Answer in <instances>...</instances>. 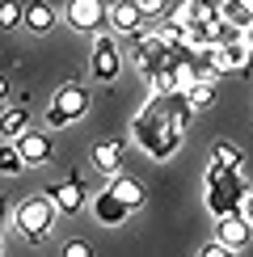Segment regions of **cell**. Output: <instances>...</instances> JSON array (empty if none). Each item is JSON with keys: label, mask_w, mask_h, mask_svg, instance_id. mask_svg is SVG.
I'll use <instances>...</instances> for the list:
<instances>
[{"label": "cell", "mask_w": 253, "mask_h": 257, "mask_svg": "<svg viewBox=\"0 0 253 257\" xmlns=\"http://www.w3.org/2000/svg\"><path fill=\"white\" fill-rule=\"evenodd\" d=\"M5 101H9V80L0 76V110H5Z\"/></svg>", "instance_id": "31"}, {"label": "cell", "mask_w": 253, "mask_h": 257, "mask_svg": "<svg viewBox=\"0 0 253 257\" xmlns=\"http://www.w3.org/2000/svg\"><path fill=\"white\" fill-rule=\"evenodd\" d=\"M190 118H194V105L186 101V93H152L144 101V110L135 114L131 135L152 160H169L182 148Z\"/></svg>", "instance_id": "1"}, {"label": "cell", "mask_w": 253, "mask_h": 257, "mask_svg": "<svg viewBox=\"0 0 253 257\" xmlns=\"http://www.w3.org/2000/svg\"><path fill=\"white\" fill-rule=\"evenodd\" d=\"M105 21H110L118 34H135L140 21H144V13L135 9V0H114V5H105Z\"/></svg>", "instance_id": "15"}, {"label": "cell", "mask_w": 253, "mask_h": 257, "mask_svg": "<svg viewBox=\"0 0 253 257\" xmlns=\"http://www.w3.org/2000/svg\"><path fill=\"white\" fill-rule=\"evenodd\" d=\"M215 63H219V72H240V76H249L253 72V51L245 47V38H224V42H215Z\"/></svg>", "instance_id": "6"}, {"label": "cell", "mask_w": 253, "mask_h": 257, "mask_svg": "<svg viewBox=\"0 0 253 257\" xmlns=\"http://www.w3.org/2000/svg\"><path fill=\"white\" fill-rule=\"evenodd\" d=\"M26 126H30V114L21 110V105H9V110H0V135H5V139H17Z\"/></svg>", "instance_id": "19"}, {"label": "cell", "mask_w": 253, "mask_h": 257, "mask_svg": "<svg viewBox=\"0 0 253 257\" xmlns=\"http://www.w3.org/2000/svg\"><path fill=\"white\" fill-rule=\"evenodd\" d=\"M122 156H126V139L122 135H105L97 148H93V169H97V173H118L122 169Z\"/></svg>", "instance_id": "11"}, {"label": "cell", "mask_w": 253, "mask_h": 257, "mask_svg": "<svg viewBox=\"0 0 253 257\" xmlns=\"http://www.w3.org/2000/svg\"><path fill=\"white\" fill-rule=\"evenodd\" d=\"M55 21H59V13H55L51 0H30V5L21 9V26H26L30 34H51Z\"/></svg>", "instance_id": "12"}, {"label": "cell", "mask_w": 253, "mask_h": 257, "mask_svg": "<svg viewBox=\"0 0 253 257\" xmlns=\"http://www.w3.org/2000/svg\"><path fill=\"white\" fill-rule=\"evenodd\" d=\"M215 236L224 240L232 253L245 249V244H249V219L240 215V211H232V215H219V219H215Z\"/></svg>", "instance_id": "14"}, {"label": "cell", "mask_w": 253, "mask_h": 257, "mask_svg": "<svg viewBox=\"0 0 253 257\" xmlns=\"http://www.w3.org/2000/svg\"><path fill=\"white\" fill-rule=\"evenodd\" d=\"M89 72L97 76L101 84H110V80H118V72H122V55H118V42H114L110 34H93V51H89Z\"/></svg>", "instance_id": "4"}, {"label": "cell", "mask_w": 253, "mask_h": 257, "mask_svg": "<svg viewBox=\"0 0 253 257\" xmlns=\"http://www.w3.org/2000/svg\"><path fill=\"white\" fill-rule=\"evenodd\" d=\"M13 144H17V152H21V160H26V165H47V160L55 156V144H51L47 131H30V126H26Z\"/></svg>", "instance_id": "8"}, {"label": "cell", "mask_w": 253, "mask_h": 257, "mask_svg": "<svg viewBox=\"0 0 253 257\" xmlns=\"http://www.w3.org/2000/svg\"><path fill=\"white\" fill-rule=\"evenodd\" d=\"M0 228H5V219H0Z\"/></svg>", "instance_id": "34"}, {"label": "cell", "mask_w": 253, "mask_h": 257, "mask_svg": "<svg viewBox=\"0 0 253 257\" xmlns=\"http://www.w3.org/2000/svg\"><path fill=\"white\" fill-rule=\"evenodd\" d=\"M26 169V160H21V152H17V144H0V173H21Z\"/></svg>", "instance_id": "21"}, {"label": "cell", "mask_w": 253, "mask_h": 257, "mask_svg": "<svg viewBox=\"0 0 253 257\" xmlns=\"http://www.w3.org/2000/svg\"><path fill=\"white\" fill-rule=\"evenodd\" d=\"M110 190H114V194H118L131 211H140V207H144V186H140L135 177H126V173H110Z\"/></svg>", "instance_id": "17"}, {"label": "cell", "mask_w": 253, "mask_h": 257, "mask_svg": "<svg viewBox=\"0 0 253 257\" xmlns=\"http://www.w3.org/2000/svg\"><path fill=\"white\" fill-rule=\"evenodd\" d=\"M93 249H89V244H84V240H72V244H63V257H89Z\"/></svg>", "instance_id": "27"}, {"label": "cell", "mask_w": 253, "mask_h": 257, "mask_svg": "<svg viewBox=\"0 0 253 257\" xmlns=\"http://www.w3.org/2000/svg\"><path fill=\"white\" fill-rule=\"evenodd\" d=\"M135 9H140L144 17H165L169 5H165V0H135Z\"/></svg>", "instance_id": "26"}, {"label": "cell", "mask_w": 253, "mask_h": 257, "mask_svg": "<svg viewBox=\"0 0 253 257\" xmlns=\"http://www.w3.org/2000/svg\"><path fill=\"white\" fill-rule=\"evenodd\" d=\"M203 194H207V211L219 219V215H232V211H240V202H245L249 186H245V177H240V169L211 160L207 173H203Z\"/></svg>", "instance_id": "2"}, {"label": "cell", "mask_w": 253, "mask_h": 257, "mask_svg": "<svg viewBox=\"0 0 253 257\" xmlns=\"http://www.w3.org/2000/svg\"><path fill=\"white\" fill-rule=\"evenodd\" d=\"M245 5H249V9H253V0H245Z\"/></svg>", "instance_id": "33"}, {"label": "cell", "mask_w": 253, "mask_h": 257, "mask_svg": "<svg viewBox=\"0 0 253 257\" xmlns=\"http://www.w3.org/2000/svg\"><path fill=\"white\" fill-rule=\"evenodd\" d=\"M0 232H5V228H0ZM0 253H5V236H0Z\"/></svg>", "instance_id": "32"}, {"label": "cell", "mask_w": 253, "mask_h": 257, "mask_svg": "<svg viewBox=\"0 0 253 257\" xmlns=\"http://www.w3.org/2000/svg\"><path fill=\"white\" fill-rule=\"evenodd\" d=\"M68 26L76 34H97L105 26V5L101 0H68Z\"/></svg>", "instance_id": "7"}, {"label": "cell", "mask_w": 253, "mask_h": 257, "mask_svg": "<svg viewBox=\"0 0 253 257\" xmlns=\"http://www.w3.org/2000/svg\"><path fill=\"white\" fill-rule=\"evenodd\" d=\"M211 160H219V165H232V169H240V165H245V152H240L236 144H215Z\"/></svg>", "instance_id": "22"}, {"label": "cell", "mask_w": 253, "mask_h": 257, "mask_svg": "<svg viewBox=\"0 0 253 257\" xmlns=\"http://www.w3.org/2000/svg\"><path fill=\"white\" fill-rule=\"evenodd\" d=\"M152 93H182L186 89V76H182V63H173V59H165L161 68L152 72Z\"/></svg>", "instance_id": "16"}, {"label": "cell", "mask_w": 253, "mask_h": 257, "mask_svg": "<svg viewBox=\"0 0 253 257\" xmlns=\"http://www.w3.org/2000/svg\"><path fill=\"white\" fill-rule=\"evenodd\" d=\"M55 105L68 114L72 122H76V118H84V114H89V89H84V84H76V80L59 84V89H55Z\"/></svg>", "instance_id": "13"}, {"label": "cell", "mask_w": 253, "mask_h": 257, "mask_svg": "<svg viewBox=\"0 0 253 257\" xmlns=\"http://www.w3.org/2000/svg\"><path fill=\"white\" fill-rule=\"evenodd\" d=\"M156 34H161V38L169 42V47H177V42H182V38H186V26H182V21H177L173 13H169V17H165V26H161V30H156Z\"/></svg>", "instance_id": "24"}, {"label": "cell", "mask_w": 253, "mask_h": 257, "mask_svg": "<svg viewBox=\"0 0 253 257\" xmlns=\"http://www.w3.org/2000/svg\"><path fill=\"white\" fill-rule=\"evenodd\" d=\"M55 202H51L47 194H26L17 202V211H13V219H17V228H21V236H26L30 244H38L42 236H51V228H55Z\"/></svg>", "instance_id": "3"}, {"label": "cell", "mask_w": 253, "mask_h": 257, "mask_svg": "<svg viewBox=\"0 0 253 257\" xmlns=\"http://www.w3.org/2000/svg\"><path fill=\"white\" fill-rule=\"evenodd\" d=\"M165 59H169V42L161 34H144V30L131 34V63L144 72V76H152Z\"/></svg>", "instance_id": "5"}, {"label": "cell", "mask_w": 253, "mask_h": 257, "mask_svg": "<svg viewBox=\"0 0 253 257\" xmlns=\"http://www.w3.org/2000/svg\"><path fill=\"white\" fill-rule=\"evenodd\" d=\"M68 122H72V118L59 110L55 101H51V105H47V131H59V126H68Z\"/></svg>", "instance_id": "25"}, {"label": "cell", "mask_w": 253, "mask_h": 257, "mask_svg": "<svg viewBox=\"0 0 253 257\" xmlns=\"http://www.w3.org/2000/svg\"><path fill=\"white\" fill-rule=\"evenodd\" d=\"M232 249H228V244L224 240H211V244H203V257H228Z\"/></svg>", "instance_id": "28"}, {"label": "cell", "mask_w": 253, "mask_h": 257, "mask_svg": "<svg viewBox=\"0 0 253 257\" xmlns=\"http://www.w3.org/2000/svg\"><path fill=\"white\" fill-rule=\"evenodd\" d=\"M47 198L55 202V211H63V215H76V211L84 207V181H80V177L55 181V186H47Z\"/></svg>", "instance_id": "10"}, {"label": "cell", "mask_w": 253, "mask_h": 257, "mask_svg": "<svg viewBox=\"0 0 253 257\" xmlns=\"http://www.w3.org/2000/svg\"><path fill=\"white\" fill-rule=\"evenodd\" d=\"M21 26V5L17 0H0V30H17Z\"/></svg>", "instance_id": "23"}, {"label": "cell", "mask_w": 253, "mask_h": 257, "mask_svg": "<svg viewBox=\"0 0 253 257\" xmlns=\"http://www.w3.org/2000/svg\"><path fill=\"white\" fill-rule=\"evenodd\" d=\"M240 38H245V47H249V51H253V17H249V21H245V26H240Z\"/></svg>", "instance_id": "30"}, {"label": "cell", "mask_w": 253, "mask_h": 257, "mask_svg": "<svg viewBox=\"0 0 253 257\" xmlns=\"http://www.w3.org/2000/svg\"><path fill=\"white\" fill-rule=\"evenodd\" d=\"M126 215H131V207H126V202L114 194L110 186L93 198V219H97L101 228H118V223H126Z\"/></svg>", "instance_id": "9"}, {"label": "cell", "mask_w": 253, "mask_h": 257, "mask_svg": "<svg viewBox=\"0 0 253 257\" xmlns=\"http://www.w3.org/2000/svg\"><path fill=\"white\" fill-rule=\"evenodd\" d=\"M240 215H245V219H249V228H253V190L245 194V202H240Z\"/></svg>", "instance_id": "29"}, {"label": "cell", "mask_w": 253, "mask_h": 257, "mask_svg": "<svg viewBox=\"0 0 253 257\" xmlns=\"http://www.w3.org/2000/svg\"><path fill=\"white\" fill-rule=\"evenodd\" d=\"M219 17H224L228 26H236V30H240V26L253 17V9L245 5V0H219Z\"/></svg>", "instance_id": "20"}, {"label": "cell", "mask_w": 253, "mask_h": 257, "mask_svg": "<svg viewBox=\"0 0 253 257\" xmlns=\"http://www.w3.org/2000/svg\"><path fill=\"white\" fill-rule=\"evenodd\" d=\"M182 93H186V101L194 105V114H198V110H211V105H215V80H190Z\"/></svg>", "instance_id": "18"}]
</instances>
